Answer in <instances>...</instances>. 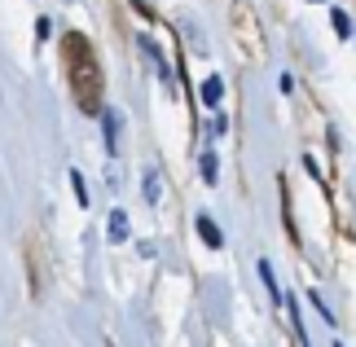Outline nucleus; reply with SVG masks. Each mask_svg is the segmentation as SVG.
<instances>
[{"label":"nucleus","instance_id":"nucleus-1","mask_svg":"<svg viewBox=\"0 0 356 347\" xmlns=\"http://www.w3.org/2000/svg\"><path fill=\"white\" fill-rule=\"evenodd\" d=\"M66 62H71V92H75V106L84 115H102V102H106V79H102V66H97V53L84 35H66Z\"/></svg>","mask_w":356,"mask_h":347},{"label":"nucleus","instance_id":"nucleus-2","mask_svg":"<svg viewBox=\"0 0 356 347\" xmlns=\"http://www.w3.org/2000/svg\"><path fill=\"white\" fill-rule=\"evenodd\" d=\"M220 97H225V79L220 75H207V79H202V106H220Z\"/></svg>","mask_w":356,"mask_h":347},{"label":"nucleus","instance_id":"nucleus-3","mask_svg":"<svg viewBox=\"0 0 356 347\" xmlns=\"http://www.w3.org/2000/svg\"><path fill=\"white\" fill-rule=\"evenodd\" d=\"M198 233H202V242H207V246H225V233L216 229L211 216H198Z\"/></svg>","mask_w":356,"mask_h":347},{"label":"nucleus","instance_id":"nucleus-4","mask_svg":"<svg viewBox=\"0 0 356 347\" xmlns=\"http://www.w3.org/2000/svg\"><path fill=\"white\" fill-rule=\"evenodd\" d=\"M259 277H264L268 295H273V299H282V290H277V277H273V268H268V264H259Z\"/></svg>","mask_w":356,"mask_h":347},{"label":"nucleus","instance_id":"nucleus-5","mask_svg":"<svg viewBox=\"0 0 356 347\" xmlns=\"http://www.w3.org/2000/svg\"><path fill=\"white\" fill-rule=\"evenodd\" d=\"M123 233H128V216L115 211V216H111V238H123Z\"/></svg>","mask_w":356,"mask_h":347},{"label":"nucleus","instance_id":"nucleus-6","mask_svg":"<svg viewBox=\"0 0 356 347\" xmlns=\"http://www.w3.org/2000/svg\"><path fill=\"white\" fill-rule=\"evenodd\" d=\"M71 185H75V198H79V207H84V202H88V189H84V176H79V172H71Z\"/></svg>","mask_w":356,"mask_h":347},{"label":"nucleus","instance_id":"nucleus-7","mask_svg":"<svg viewBox=\"0 0 356 347\" xmlns=\"http://www.w3.org/2000/svg\"><path fill=\"white\" fill-rule=\"evenodd\" d=\"M202 176H207V185H216V159H211V154L202 159Z\"/></svg>","mask_w":356,"mask_h":347},{"label":"nucleus","instance_id":"nucleus-8","mask_svg":"<svg viewBox=\"0 0 356 347\" xmlns=\"http://www.w3.org/2000/svg\"><path fill=\"white\" fill-rule=\"evenodd\" d=\"M145 198H159V176H154V172L145 176Z\"/></svg>","mask_w":356,"mask_h":347}]
</instances>
